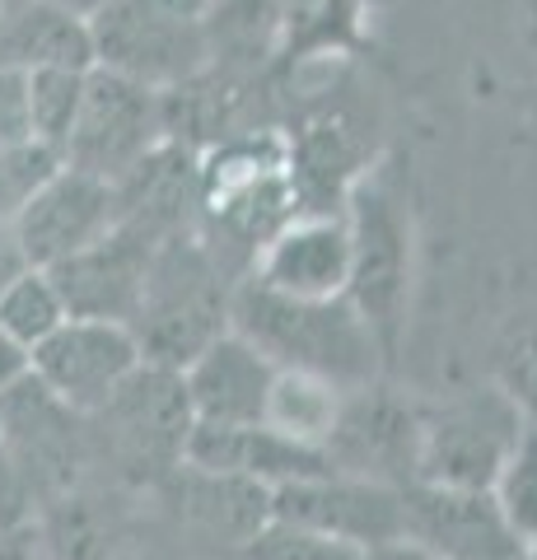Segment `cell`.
<instances>
[{"label": "cell", "mask_w": 537, "mask_h": 560, "mask_svg": "<svg viewBox=\"0 0 537 560\" xmlns=\"http://www.w3.org/2000/svg\"><path fill=\"white\" fill-rule=\"evenodd\" d=\"M230 327L262 350L276 370L323 374L346 393L378 383L388 350L346 294L341 300H290L253 276L230 294Z\"/></svg>", "instance_id": "cell-1"}, {"label": "cell", "mask_w": 537, "mask_h": 560, "mask_svg": "<svg viewBox=\"0 0 537 560\" xmlns=\"http://www.w3.org/2000/svg\"><path fill=\"white\" fill-rule=\"evenodd\" d=\"M230 294L234 290H224L215 257L201 243L173 234L150 257L145 294L127 327L136 331L150 364L183 370L201 346L230 331Z\"/></svg>", "instance_id": "cell-2"}, {"label": "cell", "mask_w": 537, "mask_h": 560, "mask_svg": "<svg viewBox=\"0 0 537 560\" xmlns=\"http://www.w3.org/2000/svg\"><path fill=\"white\" fill-rule=\"evenodd\" d=\"M192 401L183 374L168 364H141L98 411H90L94 463H113L131 481H168L187 458Z\"/></svg>", "instance_id": "cell-3"}, {"label": "cell", "mask_w": 537, "mask_h": 560, "mask_svg": "<svg viewBox=\"0 0 537 560\" xmlns=\"http://www.w3.org/2000/svg\"><path fill=\"white\" fill-rule=\"evenodd\" d=\"M90 28L94 66L160 94L197 80L215 57L211 24L201 14L164 5V0H113L103 14H94Z\"/></svg>", "instance_id": "cell-4"}, {"label": "cell", "mask_w": 537, "mask_h": 560, "mask_svg": "<svg viewBox=\"0 0 537 560\" xmlns=\"http://www.w3.org/2000/svg\"><path fill=\"white\" fill-rule=\"evenodd\" d=\"M0 434L28 486V500L57 504L75 490L84 467H94L90 416L43 388L33 374L0 393Z\"/></svg>", "instance_id": "cell-5"}, {"label": "cell", "mask_w": 537, "mask_h": 560, "mask_svg": "<svg viewBox=\"0 0 537 560\" xmlns=\"http://www.w3.org/2000/svg\"><path fill=\"white\" fill-rule=\"evenodd\" d=\"M518 430H524V411L505 397L500 383L481 393H463L435 411H421L416 481L491 490Z\"/></svg>", "instance_id": "cell-6"}, {"label": "cell", "mask_w": 537, "mask_h": 560, "mask_svg": "<svg viewBox=\"0 0 537 560\" xmlns=\"http://www.w3.org/2000/svg\"><path fill=\"white\" fill-rule=\"evenodd\" d=\"M164 94L145 90L127 75L94 66L84 84V103L71 136L61 145V160L71 168H84L94 178L122 183L136 173L154 150L164 145Z\"/></svg>", "instance_id": "cell-7"}, {"label": "cell", "mask_w": 537, "mask_h": 560, "mask_svg": "<svg viewBox=\"0 0 537 560\" xmlns=\"http://www.w3.org/2000/svg\"><path fill=\"white\" fill-rule=\"evenodd\" d=\"M145 364V350L127 323L66 318L47 341L28 350V374L75 411H98Z\"/></svg>", "instance_id": "cell-8"}, {"label": "cell", "mask_w": 537, "mask_h": 560, "mask_svg": "<svg viewBox=\"0 0 537 560\" xmlns=\"http://www.w3.org/2000/svg\"><path fill=\"white\" fill-rule=\"evenodd\" d=\"M402 541L430 560H524V537L510 528L491 490L467 486H402Z\"/></svg>", "instance_id": "cell-9"}, {"label": "cell", "mask_w": 537, "mask_h": 560, "mask_svg": "<svg viewBox=\"0 0 537 560\" xmlns=\"http://www.w3.org/2000/svg\"><path fill=\"white\" fill-rule=\"evenodd\" d=\"M271 518L351 541L360 551H378L388 541H402V486L323 471V477H308V481L276 486Z\"/></svg>", "instance_id": "cell-10"}, {"label": "cell", "mask_w": 537, "mask_h": 560, "mask_svg": "<svg viewBox=\"0 0 537 560\" xmlns=\"http://www.w3.org/2000/svg\"><path fill=\"white\" fill-rule=\"evenodd\" d=\"M351 285L346 300L370 318V327L384 337L397 331V313L407 300V224L397 215V201L378 183H360L351 191Z\"/></svg>", "instance_id": "cell-11"}, {"label": "cell", "mask_w": 537, "mask_h": 560, "mask_svg": "<svg viewBox=\"0 0 537 560\" xmlns=\"http://www.w3.org/2000/svg\"><path fill=\"white\" fill-rule=\"evenodd\" d=\"M117 220H122L117 183L61 164L38 197L24 206V215L14 220V238H20L28 267H57L103 234H113Z\"/></svg>", "instance_id": "cell-12"}, {"label": "cell", "mask_w": 537, "mask_h": 560, "mask_svg": "<svg viewBox=\"0 0 537 560\" xmlns=\"http://www.w3.org/2000/svg\"><path fill=\"white\" fill-rule=\"evenodd\" d=\"M150 234L131 230L117 220L113 234H103L90 248H80L75 257L47 267L57 280L71 318H113V323H131L136 304L145 294V276H150V257H154Z\"/></svg>", "instance_id": "cell-13"}, {"label": "cell", "mask_w": 537, "mask_h": 560, "mask_svg": "<svg viewBox=\"0 0 537 560\" xmlns=\"http://www.w3.org/2000/svg\"><path fill=\"white\" fill-rule=\"evenodd\" d=\"M416 434H421V411H407L402 401L370 388L346 393L341 420L327 440V458L346 477H370L388 486L416 481Z\"/></svg>", "instance_id": "cell-14"}, {"label": "cell", "mask_w": 537, "mask_h": 560, "mask_svg": "<svg viewBox=\"0 0 537 560\" xmlns=\"http://www.w3.org/2000/svg\"><path fill=\"white\" fill-rule=\"evenodd\" d=\"M253 280L290 300H341L351 285V224L341 215H290L262 248Z\"/></svg>", "instance_id": "cell-15"}, {"label": "cell", "mask_w": 537, "mask_h": 560, "mask_svg": "<svg viewBox=\"0 0 537 560\" xmlns=\"http://www.w3.org/2000/svg\"><path fill=\"white\" fill-rule=\"evenodd\" d=\"M178 374L197 425H262L276 364L234 327L201 346Z\"/></svg>", "instance_id": "cell-16"}, {"label": "cell", "mask_w": 537, "mask_h": 560, "mask_svg": "<svg viewBox=\"0 0 537 560\" xmlns=\"http://www.w3.org/2000/svg\"><path fill=\"white\" fill-rule=\"evenodd\" d=\"M183 463L201 471H224V477H248L271 490L285 481H308L323 477V471H337L323 448L294 444L271 425H192Z\"/></svg>", "instance_id": "cell-17"}, {"label": "cell", "mask_w": 537, "mask_h": 560, "mask_svg": "<svg viewBox=\"0 0 537 560\" xmlns=\"http://www.w3.org/2000/svg\"><path fill=\"white\" fill-rule=\"evenodd\" d=\"M168 486L183 490L187 523L211 541H230L244 551L271 523V486H257L248 477H224V471H201L183 463L168 477Z\"/></svg>", "instance_id": "cell-18"}, {"label": "cell", "mask_w": 537, "mask_h": 560, "mask_svg": "<svg viewBox=\"0 0 537 560\" xmlns=\"http://www.w3.org/2000/svg\"><path fill=\"white\" fill-rule=\"evenodd\" d=\"M0 66H10V70H43V66L94 70V28H90V20L51 5V0L10 5V10H0Z\"/></svg>", "instance_id": "cell-19"}, {"label": "cell", "mask_w": 537, "mask_h": 560, "mask_svg": "<svg viewBox=\"0 0 537 560\" xmlns=\"http://www.w3.org/2000/svg\"><path fill=\"white\" fill-rule=\"evenodd\" d=\"M341 401H346V388H337L332 378L304 374V370H276L262 425L281 430L294 444L327 453V440H332V430L341 420Z\"/></svg>", "instance_id": "cell-20"}, {"label": "cell", "mask_w": 537, "mask_h": 560, "mask_svg": "<svg viewBox=\"0 0 537 560\" xmlns=\"http://www.w3.org/2000/svg\"><path fill=\"white\" fill-rule=\"evenodd\" d=\"M360 38V0H285L276 20V43L290 61L346 51Z\"/></svg>", "instance_id": "cell-21"}, {"label": "cell", "mask_w": 537, "mask_h": 560, "mask_svg": "<svg viewBox=\"0 0 537 560\" xmlns=\"http://www.w3.org/2000/svg\"><path fill=\"white\" fill-rule=\"evenodd\" d=\"M66 318H71V308H66L47 267H24L5 290H0V327H5L24 350L47 341Z\"/></svg>", "instance_id": "cell-22"}, {"label": "cell", "mask_w": 537, "mask_h": 560, "mask_svg": "<svg viewBox=\"0 0 537 560\" xmlns=\"http://www.w3.org/2000/svg\"><path fill=\"white\" fill-rule=\"evenodd\" d=\"M84 84H90V70L75 66H43L28 70V108H33V136L47 140V145H66L80 103H84Z\"/></svg>", "instance_id": "cell-23"}, {"label": "cell", "mask_w": 537, "mask_h": 560, "mask_svg": "<svg viewBox=\"0 0 537 560\" xmlns=\"http://www.w3.org/2000/svg\"><path fill=\"white\" fill-rule=\"evenodd\" d=\"M491 495L500 504V514L510 518V528L528 541H537V425L524 420L518 440L510 444L505 463H500L495 481H491Z\"/></svg>", "instance_id": "cell-24"}, {"label": "cell", "mask_w": 537, "mask_h": 560, "mask_svg": "<svg viewBox=\"0 0 537 560\" xmlns=\"http://www.w3.org/2000/svg\"><path fill=\"white\" fill-rule=\"evenodd\" d=\"M66 160L47 140H24V145H0V224L14 230V220L24 215V206L47 187V178Z\"/></svg>", "instance_id": "cell-25"}, {"label": "cell", "mask_w": 537, "mask_h": 560, "mask_svg": "<svg viewBox=\"0 0 537 560\" xmlns=\"http://www.w3.org/2000/svg\"><path fill=\"white\" fill-rule=\"evenodd\" d=\"M244 560H370V551L351 547V541H337V537H323V533H308V528H294V523H267L248 547Z\"/></svg>", "instance_id": "cell-26"}, {"label": "cell", "mask_w": 537, "mask_h": 560, "mask_svg": "<svg viewBox=\"0 0 537 560\" xmlns=\"http://www.w3.org/2000/svg\"><path fill=\"white\" fill-rule=\"evenodd\" d=\"M500 388L524 411V420L537 425V323L518 327V337H510L505 355H500Z\"/></svg>", "instance_id": "cell-27"}, {"label": "cell", "mask_w": 537, "mask_h": 560, "mask_svg": "<svg viewBox=\"0 0 537 560\" xmlns=\"http://www.w3.org/2000/svg\"><path fill=\"white\" fill-rule=\"evenodd\" d=\"M33 136V108H28V70L0 66V145H24Z\"/></svg>", "instance_id": "cell-28"}, {"label": "cell", "mask_w": 537, "mask_h": 560, "mask_svg": "<svg viewBox=\"0 0 537 560\" xmlns=\"http://www.w3.org/2000/svg\"><path fill=\"white\" fill-rule=\"evenodd\" d=\"M28 514H33L28 486H24L20 467H14V458H10L5 434H0V528H5V533L24 528V518H28Z\"/></svg>", "instance_id": "cell-29"}, {"label": "cell", "mask_w": 537, "mask_h": 560, "mask_svg": "<svg viewBox=\"0 0 537 560\" xmlns=\"http://www.w3.org/2000/svg\"><path fill=\"white\" fill-rule=\"evenodd\" d=\"M24 374H28V350L0 327V393H5L10 383H20Z\"/></svg>", "instance_id": "cell-30"}, {"label": "cell", "mask_w": 537, "mask_h": 560, "mask_svg": "<svg viewBox=\"0 0 537 560\" xmlns=\"http://www.w3.org/2000/svg\"><path fill=\"white\" fill-rule=\"evenodd\" d=\"M24 267H28V261H24L20 238H14V230H5V224H0V290H5Z\"/></svg>", "instance_id": "cell-31"}, {"label": "cell", "mask_w": 537, "mask_h": 560, "mask_svg": "<svg viewBox=\"0 0 537 560\" xmlns=\"http://www.w3.org/2000/svg\"><path fill=\"white\" fill-rule=\"evenodd\" d=\"M370 560H430L421 547H411V541H388V547L370 551Z\"/></svg>", "instance_id": "cell-32"}, {"label": "cell", "mask_w": 537, "mask_h": 560, "mask_svg": "<svg viewBox=\"0 0 537 560\" xmlns=\"http://www.w3.org/2000/svg\"><path fill=\"white\" fill-rule=\"evenodd\" d=\"M51 5L71 10V14H80V20H94V14H103V10L113 5V0H51Z\"/></svg>", "instance_id": "cell-33"}, {"label": "cell", "mask_w": 537, "mask_h": 560, "mask_svg": "<svg viewBox=\"0 0 537 560\" xmlns=\"http://www.w3.org/2000/svg\"><path fill=\"white\" fill-rule=\"evenodd\" d=\"M164 5H173V10H183V14H201V20H211L215 0H164Z\"/></svg>", "instance_id": "cell-34"}, {"label": "cell", "mask_w": 537, "mask_h": 560, "mask_svg": "<svg viewBox=\"0 0 537 560\" xmlns=\"http://www.w3.org/2000/svg\"><path fill=\"white\" fill-rule=\"evenodd\" d=\"M0 560H33V556L20 547V537L5 533V541H0Z\"/></svg>", "instance_id": "cell-35"}, {"label": "cell", "mask_w": 537, "mask_h": 560, "mask_svg": "<svg viewBox=\"0 0 537 560\" xmlns=\"http://www.w3.org/2000/svg\"><path fill=\"white\" fill-rule=\"evenodd\" d=\"M10 5H24V0H0V10H10Z\"/></svg>", "instance_id": "cell-36"}, {"label": "cell", "mask_w": 537, "mask_h": 560, "mask_svg": "<svg viewBox=\"0 0 537 560\" xmlns=\"http://www.w3.org/2000/svg\"><path fill=\"white\" fill-rule=\"evenodd\" d=\"M528 560H537V541H528Z\"/></svg>", "instance_id": "cell-37"}, {"label": "cell", "mask_w": 537, "mask_h": 560, "mask_svg": "<svg viewBox=\"0 0 537 560\" xmlns=\"http://www.w3.org/2000/svg\"><path fill=\"white\" fill-rule=\"evenodd\" d=\"M0 541H5V528H0Z\"/></svg>", "instance_id": "cell-38"}, {"label": "cell", "mask_w": 537, "mask_h": 560, "mask_svg": "<svg viewBox=\"0 0 537 560\" xmlns=\"http://www.w3.org/2000/svg\"><path fill=\"white\" fill-rule=\"evenodd\" d=\"M524 560H528V556H524Z\"/></svg>", "instance_id": "cell-39"}]
</instances>
